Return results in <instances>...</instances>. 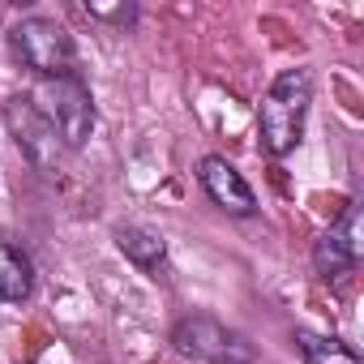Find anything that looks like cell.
<instances>
[{"label": "cell", "mask_w": 364, "mask_h": 364, "mask_svg": "<svg viewBox=\"0 0 364 364\" xmlns=\"http://www.w3.org/2000/svg\"><path fill=\"white\" fill-rule=\"evenodd\" d=\"M309 99H313V82H309L304 69H287V73L274 77V86L266 90V99L257 107L262 146L270 154H291L300 146L304 116H309Z\"/></svg>", "instance_id": "obj_1"}, {"label": "cell", "mask_w": 364, "mask_h": 364, "mask_svg": "<svg viewBox=\"0 0 364 364\" xmlns=\"http://www.w3.org/2000/svg\"><path fill=\"white\" fill-rule=\"evenodd\" d=\"M31 103L43 112V120L56 129V137H60L69 150H77V146L90 137V129H95V103H90V90H86V82H82L77 73L43 77V82L35 86V99H31Z\"/></svg>", "instance_id": "obj_2"}, {"label": "cell", "mask_w": 364, "mask_h": 364, "mask_svg": "<svg viewBox=\"0 0 364 364\" xmlns=\"http://www.w3.org/2000/svg\"><path fill=\"white\" fill-rule=\"evenodd\" d=\"M14 56L43 82V77H65L73 73V39L60 22L52 18H22L9 31Z\"/></svg>", "instance_id": "obj_3"}, {"label": "cell", "mask_w": 364, "mask_h": 364, "mask_svg": "<svg viewBox=\"0 0 364 364\" xmlns=\"http://www.w3.org/2000/svg\"><path fill=\"white\" fill-rule=\"evenodd\" d=\"M171 347L202 364H253V347L236 330H228L219 317H206V313L180 317L171 326Z\"/></svg>", "instance_id": "obj_4"}, {"label": "cell", "mask_w": 364, "mask_h": 364, "mask_svg": "<svg viewBox=\"0 0 364 364\" xmlns=\"http://www.w3.org/2000/svg\"><path fill=\"white\" fill-rule=\"evenodd\" d=\"M5 124H9L14 141L22 146V154H26L43 176H52V171H56V163H60L65 141H60V137H56V129L43 120V112H39L31 99H9V103H5Z\"/></svg>", "instance_id": "obj_5"}, {"label": "cell", "mask_w": 364, "mask_h": 364, "mask_svg": "<svg viewBox=\"0 0 364 364\" xmlns=\"http://www.w3.org/2000/svg\"><path fill=\"white\" fill-rule=\"evenodd\" d=\"M198 180H202V189L210 193V202H215L219 210L240 215V219H249V215L257 210L253 189L245 185V176H240L223 154H206V159L198 163Z\"/></svg>", "instance_id": "obj_6"}, {"label": "cell", "mask_w": 364, "mask_h": 364, "mask_svg": "<svg viewBox=\"0 0 364 364\" xmlns=\"http://www.w3.org/2000/svg\"><path fill=\"white\" fill-rule=\"evenodd\" d=\"M313 262H317V270H321L326 279H330V274H347V270L360 262V206H355V202L338 215V223H330V232L317 236Z\"/></svg>", "instance_id": "obj_7"}, {"label": "cell", "mask_w": 364, "mask_h": 364, "mask_svg": "<svg viewBox=\"0 0 364 364\" xmlns=\"http://www.w3.org/2000/svg\"><path fill=\"white\" fill-rule=\"evenodd\" d=\"M35 291V266L31 257L0 236V304H22Z\"/></svg>", "instance_id": "obj_8"}, {"label": "cell", "mask_w": 364, "mask_h": 364, "mask_svg": "<svg viewBox=\"0 0 364 364\" xmlns=\"http://www.w3.org/2000/svg\"><path fill=\"white\" fill-rule=\"evenodd\" d=\"M116 245H120V253H124L129 262H137L141 270H159V266H163V257H167L163 236H159V232H150V228H137V223L120 228V232H116Z\"/></svg>", "instance_id": "obj_9"}, {"label": "cell", "mask_w": 364, "mask_h": 364, "mask_svg": "<svg viewBox=\"0 0 364 364\" xmlns=\"http://www.w3.org/2000/svg\"><path fill=\"white\" fill-rule=\"evenodd\" d=\"M296 343H300V351H304L309 364H360V355L347 343H338V338H317V334L300 330Z\"/></svg>", "instance_id": "obj_10"}, {"label": "cell", "mask_w": 364, "mask_h": 364, "mask_svg": "<svg viewBox=\"0 0 364 364\" xmlns=\"http://www.w3.org/2000/svg\"><path fill=\"white\" fill-rule=\"evenodd\" d=\"M86 14L90 18H99V22H133V5H116V9H107V5H86Z\"/></svg>", "instance_id": "obj_11"}]
</instances>
